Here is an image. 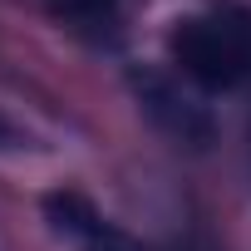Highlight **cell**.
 Here are the masks:
<instances>
[{"mask_svg":"<svg viewBox=\"0 0 251 251\" xmlns=\"http://www.w3.org/2000/svg\"><path fill=\"white\" fill-rule=\"evenodd\" d=\"M168 50H173V64H182V74L202 89H236L251 79L246 10L177 20L168 35Z\"/></svg>","mask_w":251,"mask_h":251,"instance_id":"6da1fadb","label":"cell"},{"mask_svg":"<svg viewBox=\"0 0 251 251\" xmlns=\"http://www.w3.org/2000/svg\"><path fill=\"white\" fill-rule=\"evenodd\" d=\"M128 84H133L143 113L158 123L173 143H182V148H207V143L217 138V123H212L207 103H202L192 89H182V79H173V74H163V69H133Z\"/></svg>","mask_w":251,"mask_h":251,"instance_id":"7a4b0ae2","label":"cell"},{"mask_svg":"<svg viewBox=\"0 0 251 251\" xmlns=\"http://www.w3.org/2000/svg\"><path fill=\"white\" fill-rule=\"evenodd\" d=\"M45 222H50L59 236H69V241H84L89 231L103 226V217L94 212V202H89L84 192H50V197H45Z\"/></svg>","mask_w":251,"mask_h":251,"instance_id":"3957f363","label":"cell"},{"mask_svg":"<svg viewBox=\"0 0 251 251\" xmlns=\"http://www.w3.org/2000/svg\"><path fill=\"white\" fill-rule=\"evenodd\" d=\"M50 10H54V20H64L79 35H108V30H118L123 0H50Z\"/></svg>","mask_w":251,"mask_h":251,"instance_id":"277c9868","label":"cell"},{"mask_svg":"<svg viewBox=\"0 0 251 251\" xmlns=\"http://www.w3.org/2000/svg\"><path fill=\"white\" fill-rule=\"evenodd\" d=\"M79 251H143V246H138L133 236H123L118 226H108V222H103L99 231H89V236L79 241Z\"/></svg>","mask_w":251,"mask_h":251,"instance_id":"5b68a950","label":"cell"}]
</instances>
